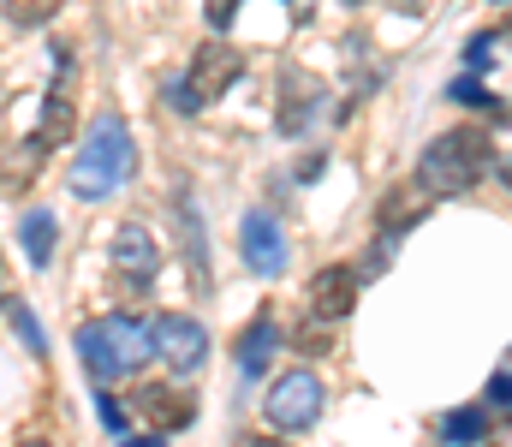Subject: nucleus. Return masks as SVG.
Wrapping results in <instances>:
<instances>
[{
	"instance_id": "nucleus-27",
	"label": "nucleus",
	"mask_w": 512,
	"mask_h": 447,
	"mask_svg": "<svg viewBox=\"0 0 512 447\" xmlns=\"http://www.w3.org/2000/svg\"><path fill=\"white\" fill-rule=\"evenodd\" d=\"M507 42H512V24H507Z\"/></svg>"
},
{
	"instance_id": "nucleus-7",
	"label": "nucleus",
	"mask_w": 512,
	"mask_h": 447,
	"mask_svg": "<svg viewBox=\"0 0 512 447\" xmlns=\"http://www.w3.org/2000/svg\"><path fill=\"white\" fill-rule=\"evenodd\" d=\"M131 412H137L155 436H179V430H191L197 400H191V394H179L173 382H143V388L131 394Z\"/></svg>"
},
{
	"instance_id": "nucleus-19",
	"label": "nucleus",
	"mask_w": 512,
	"mask_h": 447,
	"mask_svg": "<svg viewBox=\"0 0 512 447\" xmlns=\"http://www.w3.org/2000/svg\"><path fill=\"white\" fill-rule=\"evenodd\" d=\"M453 102H471V108H483L489 120H512L507 102H501V96H489V90H483L477 78H459V84H453Z\"/></svg>"
},
{
	"instance_id": "nucleus-3",
	"label": "nucleus",
	"mask_w": 512,
	"mask_h": 447,
	"mask_svg": "<svg viewBox=\"0 0 512 447\" xmlns=\"http://www.w3.org/2000/svg\"><path fill=\"white\" fill-rule=\"evenodd\" d=\"M262 412H268V424L286 430V436L310 430V424L322 418V376H316V370H286V376L268 388Z\"/></svg>"
},
{
	"instance_id": "nucleus-9",
	"label": "nucleus",
	"mask_w": 512,
	"mask_h": 447,
	"mask_svg": "<svg viewBox=\"0 0 512 447\" xmlns=\"http://www.w3.org/2000/svg\"><path fill=\"white\" fill-rule=\"evenodd\" d=\"M316 114H328V90H322V78H310V72H286V78H280V132L298 138V132L316 126Z\"/></svg>"
},
{
	"instance_id": "nucleus-4",
	"label": "nucleus",
	"mask_w": 512,
	"mask_h": 447,
	"mask_svg": "<svg viewBox=\"0 0 512 447\" xmlns=\"http://www.w3.org/2000/svg\"><path fill=\"white\" fill-rule=\"evenodd\" d=\"M239 251H245V269L262 275V281H274V275L286 269V227H280L274 209H245V221H239Z\"/></svg>"
},
{
	"instance_id": "nucleus-5",
	"label": "nucleus",
	"mask_w": 512,
	"mask_h": 447,
	"mask_svg": "<svg viewBox=\"0 0 512 447\" xmlns=\"http://www.w3.org/2000/svg\"><path fill=\"white\" fill-rule=\"evenodd\" d=\"M239 72H245V54L233 42H203L197 60H191V84L185 90L197 96V108H209V102H221L239 84Z\"/></svg>"
},
{
	"instance_id": "nucleus-14",
	"label": "nucleus",
	"mask_w": 512,
	"mask_h": 447,
	"mask_svg": "<svg viewBox=\"0 0 512 447\" xmlns=\"http://www.w3.org/2000/svg\"><path fill=\"white\" fill-rule=\"evenodd\" d=\"M54 239H60V227H54L48 209H30V215L18 221V245H24L30 269H48V263H54Z\"/></svg>"
},
{
	"instance_id": "nucleus-2",
	"label": "nucleus",
	"mask_w": 512,
	"mask_h": 447,
	"mask_svg": "<svg viewBox=\"0 0 512 447\" xmlns=\"http://www.w3.org/2000/svg\"><path fill=\"white\" fill-rule=\"evenodd\" d=\"M489 138L477 132V126H453V132H441L435 144L423 149V167H417V185L429 191V197H465L483 173H489Z\"/></svg>"
},
{
	"instance_id": "nucleus-6",
	"label": "nucleus",
	"mask_w": 512,
	"mask_h": 447,
	"mask_svg": "<svg viewBox=\"0 0 512 447\" xmlns=\"http://www.w3.org/2000/svg\"><path fill=\"white\" fill-rule=\"evenodd\" d=\"M155 352L167 358V370H179V376H191V370H203V358H209V334H203V322L197 316H155Z\"/></svg>"
},
{
	"instance_id": "nucleus-24",
	"label": "nucleus",
	"mask_w": 512,
	"mask_h": 447,
	"mask_svg": "<svg viewBox=\"0 0 512 447\" xmlns=\"http://www.w3.org/2000/svg\"><path fill=\"white\" fill-rule=\"evenodd\" d=\"M245 447H286L280 436H256V442H245Z\"/></svg>"
},
{
	"instance_id": "nucleus-28",
	"label": "nucleus",
	"mask_w": 512,
	"mask_h": 447,
	"mask_svg": "<svg viewBox=\"0 0 512 447\" xmlns=\"http://www.w3.org/2000/svg\"><path fill=\"white\" fill-rule=\"evenodd\" d=\"M507 179H512V167H507Z\"/></svg>"
},
{
	"instance_id": "nucleus-15",
	"label": "nucleus",
	"mask_w": 512,
	"mask_h": 447,
	"mask_svg": "<svg viewBox=\"0 0 512 447\" xmlns=\"http://www.w3.org/2000/svg\"><path fill=\"white\" fill-rule=\"evenodd\" d=\"M423 197H429L423 185H399V191H387V197H382V209H376V215H382V227H387V233H399V227H411V221L423 215Z\"/></svg>"
},
{
	"instance_id": "nucleus-12",
	"label": "nucleus",
	"mask_w": 512,
	"mask_h": 447,
	"mask_svg": "<svg viewBox=\"0 0 512 447\" xmlns=\"http://www.w3.org/2000/svg\"><path fill=\"white\" fill-rule=\"evenodd\" d=\"M78 358H84V376H90L96 388H108L114 376H126L120 358H114V346H108V334H102V322H84V328H78Z\"/></svg>"
},
{
	"instance_id": "nucleus-10",
	"label": "nucleus",
	"mask_w": 512,
	"mask_h": 447,
	"mask_svg": "<svg viewBox=\"0 0 512 447\" xmlns=\"http://www.w3.org/2000/svg\"><path fill=\"white\" fill-rule=\"evenodd\" d=\"M310 310H316V322H346L352 316V304H358V275L352 269H316L310 275Z\"/></svg>"
},
{
	"instance_id": "nucleus-21",
	"label": "nucleus",
	"mask_w": 512,
	"mask_h": 447,
	"mask_svg": "<svg viewBox=\"0 0 512 447\" xmlns=\"http://www.w3.org/2000/svg\"><path fill=\"white\" fill-rule=\"evenodd\" d=\"M96 412H102V424H108L114 436L126 430V406H120V400H108V394H102V400H96Z\"/></svg>"
},
{
	"instance_id": "nucleus-13",
	"label": "nucleus",
	"mask_w": 512,
	"mask_h": 447,
	"mask_svg": "<svg viewBox=\"0 0 512 447\" xmlns=\"http://www.w3.org/2000/svg\"><path fill=\"white\" fill-rule=\"evenodd\" d=\"M274 352H280V328H274V316L262 310V316H256L251 328L239 334V376H262Z\"/></svg>"
},
{
	"instance_id": "nucleus-11",
	"label": "nucleus",
	"mask_w": 512,
	"mask_h": 447,
	"mask_svg": "<svg viewBox=\"0 0 512 447\" xmlns=\"http://www.w3.org/2000/svg\"><path fill=\"white\" fill-rule=\"evenodd\" d=\"M102 334H108V346H114L120 370H137V364L149 358V346H155V334H149L137 316H102Z\"/></svg>"
},
{
	"instance_id": "nucleus-1",
	"label": "nucleus",
	"mask_w": 512,
	"mask_h": 447,
	"mask_svg": "<svg viewBox=\"0 0 512 447\" xmlns=\"http://www.w3.org/2000/svg\"><path fill=\"white\" fill-rule=\"evenodd\" d=\"M131 167H137V149H131V132L120 114H102L90 132H84V144H78V161H72V197H84V203H102V197H114L120 185L131 179Z\"/></svg>"
},
{
	"instance_id": "nucleus-16",
	"label": "nucleus",
	"mask_w": 512,
	"mask_h": 447,
	"mask_svg": "<svg viewBox=\"0 0 512 447\" xmlns=\"http://www.w3.org/2000/svg\"><path fill=\"white\" fill-rule=\"evenodd\" d=\"M66 138H72V96L60 90V96H48V102H42V126H36V144L54 149V144H66Z\"/></svg>"
},
{
	"instance_id": "nucleus-22",
	"label": "nucleus",
	"mask_w": 512,
	"mask_h": 447,
	"mask_svg": "<svg viewBox=\"0 0 512 447\" xmlns=\"http://www.w3.org/2000/svg\"><path fill=\"white\" fill-rule=\"evenodd\" d=\"M233 12H239V0H209V24H215V30H227Z\"/></svg>"
},
{
	"instance_id": "nucleus-20",
	"label": "nucleus",
	"mask_w": 512,
	"mask_h": 447,
	"mask_svg": "<svg viewBox=\"0 0 512 447\" xmlns=\"http://www.w3.org/2000/svg\"><path fill=\"white\" fill-rule=\"evenodd\" d=\"M54 12H60V0H6V18H12V24H24V30L48 24Z\"/></svg>"
},
{
	"instance_id": "nucleus-8",
	"label": "nucleus",
	"mask_w": 512,
	"mask_h": 447,
	"mask_svg": "<svg viewBox=\"0 0 512 447\" xmlns=\"http://www.w3.org/2000/svg\"><path fill=\"white\" fill-rule=\"evenodd\" d=\"M108 257H114V269L126 275L131 287H149V281L161 275V245H155V233H149L143 221H120V227H114Z\"/></svg>"
},
{
	"instance_id": "nucleus-25",
	"label": "nucleus",
	"mask_w": 512,
	"mask_h": 447,
	"mask_svg": "<svg viewBox=\"0 0 512 447\" xmlns=\"http://www.w3.org/2000/svg\"><path fill=\"white\" fill-rule=\"evenodd\" d=\"M18 447H48V442H42V436H30V442H18Z\"/></svg>"
},
{
	"instance_id": "nucleus-17",
	"label": "nucleus",
	"mask_w": 512,
	"mask_h": 447,
	"mask_svg": "<svg viewBox=\"0 0 512 447\" xmlns=\"http://www.w3.org/2000/svg\"><path fill=\"white\" fill-rule=\"evenodd\" d=\"M441 436H447L453 447H471V442H483V436H489V412H483V406H465V412H447V418H441Z\"/></svg>"
},
{
	"instance_id": "nucleus-18",
	"label": "nucleus",
	"mask_w": 512,
	"mask_h": 447,
	"mask_svg": "<svg viewBox=\"0 0 512 447\" xmlns=\"http://www.w3.org/2000/svg\"><path fill=\"white\" fill-rule=\"evenodd\" d=\"M0 310L12 316V328H18V340H24V352H36V358H42V352H48V340H42V322L30 316V304H24V298H6Z\"/></svg>"
},
{
	"instance_id": "nucleus-26",
	"label": "nucleus",
	"mask_w": 512,
	"mask_h": 447,
	"mask_svg": "<svg viewBox=\"0 0 512 447\" xmlns=\"http://www.w3.org/2000/svg\"><path fill=\"white\" fill-rule=\"evenodd\" d=\"M126 447H161V442H126Z\"/></svg>"
},
{
	"instance_id": "nucleus-23",
	"label": "nucleus",
	"mask_w": 512,
	"mask_h": 447,
	"mask_svg": "<svg viewBox=\"0 0 512 447\" xmlns=\"http://www.w3.org/2000/svg\"><path fill=\"white\" fill-rule=\"evenodd\" d=\"M489 400H495V406H512V376H507V370L489 382Z\"/></svg>"
}]
</instances>
